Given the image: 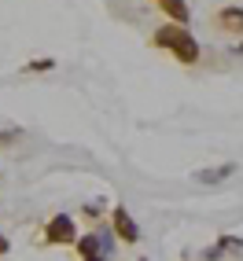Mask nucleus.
Wrapping results in <instances>:
<instances>
[{
	"label": "nucleus",
	"mask_w": 243,
	"mask_h": 261,
	"mask_svg": "<svg viewBox=\"0 0 243 261\" xmlns=\"http://www.w3.org/2000/svg\"><path fill=\"white\" fill-rule=\"evenodd\" d=\"M225 26H243V11H221Z\"/></svg>",
	"instance_id": "5"
},
{
	"label": "nucleus",
	"mask_w": 243,
	"mask_h": 261,
	"mask_svg": "<svg viewBox=\"0 0 243 261\" xmlns=\"http://www.w3.org/2000/svg\"><path fill=\"white\" fill-rule=\"evenodd\" d=\"M52 239H74V224L66 217H56L52 221Z\"/></svg>",
	"instance_id": "2"
},
{
	"label": "nucleus",
	"mask_w": 243,
	"mask_h": 261,
	"mask_svg": "<svg viewBox=\"0 0 243 261\" xmlns=\"http://www.w3.org/2000/svg\"><path fill=\"white\" fill-rule=\"evenodd\" d=\"M162 8L173 15V19H181V22H188V8H184V0H162Z\"/></svg>",
	"instance_id": "3"
},
{
	"label": "nucleus",
	"mask_w": 243,
	"mask_h": 261,
	"mask_svg": "<svg viewBox=\"0 0 243 261\" xmlns=\"http://www.w3.org/2000/svg\"><path fill=\"white\" fill-rule=\"evenodd\" d=\"M114 221H118V232L126 236V239H136V228H133V221H129L126 214H121V210H118V217H114Z\"/></svg>",
	"instance_id": "4"
},
{
	"label": "nucleus",
	"mask_w": 243,
	"mask_h": 261,
	"mask_svg": "<svg viewBox=\"0 0 243 261\" xmlns=\"http://www.w3.org/2000/svg\"><path fill=\"white\" fill-rule=\"evenodd\" d=\"M0 250H4V239H0Z\"/></svg>",
	"instance_id": "6"
},
{
	"label": "nucleus",
	"mask_w": 243,
	"mask_h": 261,
	"mask_svg": "<svg viewBox=\"0 0 243 261\" xmlns=\"http://www.w3.org/2000/svg\"><path fill=\"white\" fill-rule=\"evenodd\" d=\"M159 41H162V44H169V48H173V56H181L184 63H192V59L199 56L196 41L188 37V33H184L181 26H173V30H162V33H159Z\"/></svg>",
	"instance_id": "1"
}]
</instances>
